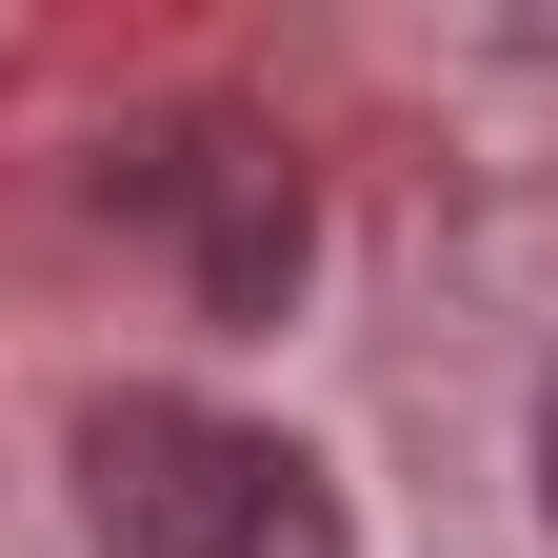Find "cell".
Here are the masks:
<instances>
[{
	"label": "cell",
	"instance_id": "1",
	"mask_svg": "<svg viewBox=\"0 0 558 558\" xmlns=\"http://www.w3.org/2000/svg\"><path fill=\"white\" fill-rule=\"evenodd\" d=\"M81 499H100V558H360L339 478L300 439H259V418H220V399H100Z\"/></svg>",
	"mask_w": 558,
	"mask_h": 558
},
{
	"label": "cell",
	"instance_id": "2",
	"mask_svg": "<svg viewBox=\"0 0 558 558\" xmlns=\"http://www.w3.org/2000/svg\"><path fill=\"white\" fill-rule=\"evenodd\" d=\"M538 499H558V379H538Z\"/></svg>",
	"mask_w": 558,
	"mask_h": 558
}]
</instances>
